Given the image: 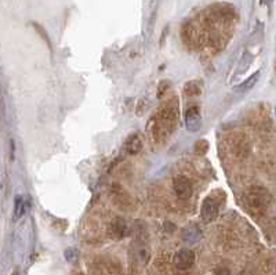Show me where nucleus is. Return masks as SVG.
Segmentation results:
<instances>
[{
	"label": "nucleus",
	"mask_w": 276,
	"mask_h": 275,
	"mask_svg": "<svg viewBox=\"0 0 276 275\" xmlns=\"http://www.w3.org/2000/svg\"><path fill=\"white\" fill-rule=\"evenodd\" d=\"M275 116H276V107H275Z\"/></svg>",
	"instance_id": "obj_19"
},
{
	"label": "nucleus",
	"mask_w": 276,
	"mask_h": 275,
	"mask_svg": "<svg viewBox=\"0 0 276 275\" xmlns=\"http://www.w3.org/2000/svg\"><path fill=\"white\" fill-rule=\"evenodd\" d=\"M29 205H31L29 198L24 196V195H17L15 201H14V220H18L25 215L28 209L31 208Z\"/></svg>",
	"instance_id": "obj_8"
},
{
	"label": "nucleus",
	"mask_w": 276,
	"mask_h": 275,
	"mask_svg": "<svg viewBox=\"0 0 276 275\" xmlns=\"http://www.w3.org/2000/svg\"><path fill=\"white\" fill-rule=\"evenodd\" d=\"M173 188H174L175 195L180 199H188L194 192V187L185 176H175L173 180Z\"/></svg>",
	"instance_id": "obj_4"
},
{
	"label": "nucleus",
	"mask_w": 276,
	"mask_h": 275,
	"mask_svg": "<svg viewBox=\"0 0 276 275\" xmlns=\"http://www.w3.org/2000/svg\"><path fill=\"white\" fill-rule=\"evenodd\" d=\"M142 148V140L140 135H131L128 137L127 140H126V144H124V149L127 151V154L130 155H135L138 154L140 151H141Z\"/></svg>",
	"instance_id": "obj_9"
},
{
	"label": "nucleus",
	"mask_w": 276,
	"mask_h": 275,
	"mask_svg": "<svg viewBox=\"0 0 276 275\" xmlns=\"http://www.w3.org/2000/svg\"><path fill=\"white\" fill-rule=\"evenodd\" d=\"M200 231L196 227H189V229H184V241L188 242H196L200 238Z\"/></svg>",
	"instance_id": "obj_12"
},
{
	"label": "nucleus",
	"mask_w": 276,
	"mask_h": 275,
	"mask_svg": "<svg viewBox=\"0 0 276 275\" xmlns=\"http://www.w3.org/2000/svg\"><path fill=\"white\" fill-rule=\"evenodd\" d=\"M209 148H210L209 141L204 140V138H200V140H197L195 142V145H194V151H195L197 155H206L207 154V151H209Z\"/></svg>",
	"instance_id": "obj_13"
},
{
	"label": "nucleus",
	"mask_w": 276,
	"mask_h": 275,
	"mask_svg": "<svg viewBox=\"0 0 276 275\" xmlns=\"http://www.w3.org/2000/svg\"><path fill=\"white\" fill-rule=\"evenodd\" d=\"M184 93H185V95H188V97H197L199 94L202 93V85H200V82L191 81L188 83H185Z\"/></svg>",
	"instance_id": "obj_11"
},
{
	"label": "nucleus",
	"mask_w": 276,
	"mask_h": 275,
	"mask_svg": "<svg viewBox=\"0 0 276 275\" xmlns=\"http://www.w3.org/2000/svg\"><path fill=\"white\" fill-rule=\"evenodd\" d=\"M173 263L178 270L191 269L195 263V253L191 249H181L175 253Z\"/></svg>",
	"instance_id": "obj_5"
},
{
	"label": "nucleus",
	"mask_w": 276,
	"mask_h": 275,
	"mask_svg": "<svg viewBox=\"0 0 276 275\" xmlns=\"http://www.w3.org/2000/svg\"><path fill=\"white\" fill-rule=\"evenodd\" d=\"M258 79H260V72H254V74L251 75V76H249L243 83H240L239 86H236L235 92H237V93H246L247 90H250V89L256 85L257 82H258Z\"/></svg>",
	"instance_id": "obj_10"
},
{
	"label": "nucleus",
	"mask_w": 276,
	"mask_h": 275,
	"mask_svg": "<svg viewBox=\"0 0 276 275\" xmlns=\"http://www.w3.org/2000/svg\"><path fill=\"white\" fill-rule=\"evenodd\" d=\"M109 232L112 235V238L119 241V239H123L126 235H127V224L126 222L120 219V217H116L112 220L111 223V229H109Z\"/></svg>",
	"instance_id": "obj_7"
},
{
	"label": "nucleus",
	"mask_w": 276,
	"mask_h": 275,
	"mask_svg": "<svg viewBox=\"0 0 276 275\" xmlns=\"http://www.w3.org/2000/svg\"><path fill=\"white\" fill-rule=\"evenodd\" d=\"M271 1H272V0H260V3H261L263 6H268Z\"/></svg>",
	"instance_id": "obj_18"
},
{
	"label": "nucleus",
	"mask_w": 276,
	"mask_h": 275,
	"mask_svg": "<svg viewBox=\"0 0 276 275\" xmlns=\"http://www.w3.org/2000/svg\"><path fill=\"white\" fill-rule=\"evenodd\" d=\"M64 256H65V259H67L68 262H74L75 259L78 257V250L74 248H69L65 250V253H64Z\"/></svg>",
	"instance_id": "obj_15"
},
{
	"label": "nucleus",
	"mask_w": 276,
	"mask_h": 275,
	"mask_svg": "<svg viewBox=\"0 0 276 275\" xmlns=\"http://www.w3.org/2000/svg\"><path fill=\"white\" fill-rule=\"evenodd\" d=\"M244 203L251 213L263 215L271 203V194L264 187H250L244 194Z\"/></svg>",
	"instance_id": "obj_1"
},
{
	"label": "nucleus",
	"mask_w": 276,
	"mask_h": 275,
	"mask_svg": "<svg viewBox=\"0 0 276 275\" xmlns=\"http://www.w3.org/2000/svg\"><path fill=\"white\" fill-rule=\"evenodd\" d=\"M34 27L36 28V31L39 32V35H40L41 38L44 39V42L47 43V46L51 48V43H50V38H48V35L46 34V31H44V28H41L39 24H34Z\"/></svg>",
	"instance_id": "obj_14"
},
{
	"label": "nucleus",
	"mask_w": 276,
	"mask_h": 275,
	"mask_svg": "<svg viewBox=\"0 0 276 275\" xmlns=\"http://www.w3.org/2000/svg\"><path fill=\"white\" fill-rule=\"evenodd\" d=\"M111 194L114 198L115 203L119 206V208L128 209L133 206V199L130 198V195L119 185V184H114L111 188Z\"/></svg>",
	"instance_id": "obj_6"
},
{
	"label": "nucleus",
	"mask_w": 276,
	"mask_h": 275,
	"mask_svg": "<svg viewBox=\"0 0 276 275\" xmlns=\"http://www.w3.org/2000/svg\"><path fill=\"white\" fill-rule=\"evenodd\" d=\"M10 144H11V159H14V152H15V147H14V141L13 140L10 141Z\"/></svg>",
	"instance_id": "obj_17"
},
{
	"label": "nucleus",
	"mask_w": 276,
	"mask_h": 275,
	"mask_svg": "<svg viewBox=\"0 0 276 275\" xmlns=\"http://www.w3.org/2000/svg\"><path fill=\"white\" fill-rule=\"evenodd\" d=\"M185 128L189 133H196L199 132V129L202 128V116H200V111L197 105H191V107L185 111Z\"/></svg>",
	"instance_id": "obj_3"
},
{
	"label": "nucleus",
	"mask_w": 276,
	"mask_h": 275,
	"mask_svg": "<svg viewBox=\"0 0 276 275\" xmlns=\"http://www.w3.org/2000/svg\"><path fill=\"white\" fill-rule=\"evenodd\" d=\"M225 202V192L222 189H214L210 195H207L203 199L202 209H200V216L203 222L211 223L218 217V212L221 209V205Z\"/></svg>",
	"instance_id": "obj_2"
},
{
	"label": "nucleus",
	"mask_w": 276,
	"mask_h": 275,
	"mask_svg": "<svg viewBox=\"0 0 276 275\" xmlns=\"http://www.w3.org/2000/svg\"><path fill=\"white\" fill-rule=\"evenodd\" d=\"M213 275H231V271H229L228 269H217L214 273H213Z\"/></svg>",
	"instance_id": "obj_16"
}]
</instances>
